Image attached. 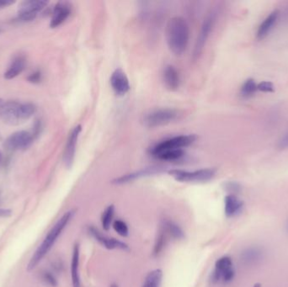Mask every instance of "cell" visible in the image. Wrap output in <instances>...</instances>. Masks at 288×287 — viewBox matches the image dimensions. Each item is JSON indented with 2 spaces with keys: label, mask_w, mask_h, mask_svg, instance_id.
I'll use <instances>...</instances> for the list:
<instances>
[{
  "label": "cell",
  "mask_w": 288,
  "mask_h": 287,
  "mask_svg": "<svg viewBox=\"0 0 288 287\" xmlns=\"http://www.w3.org/2000/svg\"><path fill=\"white\" fill-rule=\"evenodd\" d=\"M75 214V210H70L67 211L61 218L57 221L55 225L51 228V230L49 231L47 235L45 237L42 243L39 245L37 249L35 250L32 257L30 258L29 264L27 266V271L30 272L38 266L43 258L48 254L49 251L52 249L55 243L57 242V239L59 236L62 234V232L64 230L67 224L73 219Z\"/></svg>",
  "instance_id": "1"
},
{
  "label": "cell",
  "mask_w": 288,
  "mask_h": 287,
  "mask_svg": "<svg viewBox=\"0 0 288 287\" xmlns=\"http://www.w3.org/2000/svg\"><path fill=\"white\" fill-rule=\"evenodd\" d=\"M190 29L186 19L182 17H173L169 20L166 38L170 51L175 55H181L188 46Z\"/></svg>",
  "instance_id": "2"
},
{
  "label": "cell",
  "mask_w": 288,
  "mask_h": 287,
  "mask_svg": "<svg viewBox=\"0 0 288 287\" xmlns=\"http://www.w3.org/2000/svg\"><path fill=\"white\" fill-rule=\"evenodd\" d=\"M36 112V107L31 103H19L8 101L0 103V119L6 124L18 126L33 117Z\"/></svg>",
  "instance_id": "3"
},
{
  "label": "cell",
  "mask_w": 288,
  "mask_h": 287,
  "mask_svg": "<svg viewBox=\"0 0 288 287\" xmlns=\"http://www.w3.org/2000/svg\"><path fill=\"white\" fill-rule=\"evenodd\" d=\"M169 173L180 182H208L215 177L217 170L213 168H202L195 171L173 169L169 171Z\"/></svg>",
  "instance_id": "4"
},
{
  "label": "cell",
  "mask_w": 288,
  "mask_h": 287,
  "mask_svg": "<svg viewBox=\"0 0 288 287\" xmlns=\"http://www.w3.org/2000/svg\"><path fill=\"white\" fill-rule=\"evenodd\" d=\"M178 117V112L173 109H158L150 111L143 117V124L147 128H159L174 122Z\"/></svg>",
  "instance_id": "5"
},
{
  "label": "cell",
  "mask_w": 288,
  "mask_h": 287,
  "mask_svg": "<svg viewBox=\"0 0 288 287\" xmlns=\"http://www.w3.org/2000/svg\"><path fill=\"white\" fill-rule=\"evenodd\" d=\"M197 140V137L195 135H181L173 137L170 139H166L155 144L150 149V153L152 156L156 154L158 152L166 151V150H177L183 149L184 147L189 146Z\"/></svg>",
  "instance_id": "6"
},
{
  "label": "cell",
  "mask_w": 288,
  "mask_h": 287,
  "mask_svg": "<svg viewBox=\"0 0 288 287\" xmlns=\"http://www.w3.org/2000/svg\"><path fill=\"white\" fill-rule=\"evenodd\" d=\"M47 2L43 0H25L19 4L17 13L19 21L30 22L35 19L37 14L43 10L47 5Z\"/></svg>",
  "instance_id": "7"
},
{
  "label": "cell",
  "mask_w": 288,
  "mask_h": 287,
  "mask_svg": "<svg viewBox=\"0 0 288 287\" xmlns=\"http://www.w3.org/2000/svg\"><path fill=\"white\" fill-rule=\"evenodd\" d=\"M34 141L32 133L26 131H19L13 133L6 140V147L11 151H23L29 148Z\"/></svg>",
  "instance_id": "8"
},
{
  "label": "cell",
  "mask_w": 288,
  "mask_h": 287,
  "mask_svg": "<svg viewBox=\"0 0 288 287\" xmlns=\"http://www.w3.org/2000/svg\"><path fill=\"white\" fill-rule=\"evenodd\" d=\"M214 22H215V13H212V14H209L203 22L202 29H201L199 35L197 36V41L195 44L193 59L197 60L203 51L206 42L208 41V37L213 30Z\"/></svg>",
  "instance_id": "9"
},
{
  "label": "cell",
  "mask_w": 288,
  "mask_h": 287,
  "mask_svg": "<svg viewBox=\"0 0 288 287\" xmlns=\"http://www.w3.org/2000/svg\"><path fill=\"white\" fill-rule=\"evenodd\" d=\"M82 127L81 125L76 126L73 128L67 138V144L65 146L64 153H63V162L67 168H70L73 166L74 157H75L76 146L78 144V138L80 135Z\"/></svg>",
  "instance_id": "10"
},
{
  "label": "cell",
  "mask_w": 288,
  "mask_h": 287,
  "mask_svg": "<svg viewBox=\"0 0 288 287\" xmlns=\"http://www.w3.org/2000/svg\"><path fill=\"white\" fill-rule=\"evenodd\" d=\"M88 233L89 235H91L92 238H94L99 244H101L105 249L109 250H113V249H121L127 251L129 250V246L124 242L120 241L118 239L115 238H110L107 236L100 233V231L96 229L94 227H89L88 228Z\"/></svg>",
  "instance_id": "11"
},
{
  "label": "cell",
  "mask_w": 288,
  "mask_h": 287,
  "mask_svg": "<svg viewBox=\"0 0 288 287\" xmlns=\"http://www.w3.org/2000/svg\"><path fill=\"white\" fill-rule=\"evenodd\" d=\"M164 170V168L159 167V166H154V167H150V168H143L141 170L136 171L133 173H127L125 175L116 178L114 179L112 183L115 184H123L129 183V182L133 181L136 179H140L143 177L150 176V175H154L156 173H161Z\"/></svg>",
  "instance_id": "12"
},
{
  "label": "cell",
  "mask_w": 288,
  "mask_h": 287,
  "mask_svg": "<svg viewBox=\"0 0 288 287\" xmlns=\"http://www.w3.org/2000/svg\"><path fill=\"white\" fill-rule=\"evenodd\" d=\"M111 84L116 95H124L130 90L129 80L124 71L116 69L111 77Z\"/></svg>",
  "instance_id": "13"
},
{
  "label": "cell",
  "mask_w": 288,
  "mask_h": 287,
  "mask_svg": "<svg viewBox=\"0 0 288 287\" xmlns=\"http://www.w3.org/2000/svg\"><path fill=\"white\" fill-rule=\"evenodd\" d=\"M71 14V5L67 2H58L54 7L50 26L57 28L67 20Z\"/></svg>",
  "instance_id": "14"
},
{
  "label": "cell",
  "mask_w": 288,
  "mask_h": 287,
  "mask_svg": "<svg viewBox=\"0 0 288 287\" xmlns=\"http://www.w3.org/2000/svg\"><path fill=\"white\" fill-rule=\"evenodd\" d=\"M244 206V201L240 200L237 195L229 194L224 199V212L227 217H236L240 214Z\"/></svg>",
  "instance_id": "15"
},
{
  "label": "cell",
  "mask_w": 288,
  "mask_h": 287,
  "mask_svg": "<svg viewBox=\"0 0 288 287\" xmlns=\"http://www.w3.org/2000/svg\"><path fill=\"white\" fill-rule=\"evenodd\" d=\"M231 268H233V261L229 256H224L218 259L216 261L215 269L211 274V282L213 284L221 282L222 274Z\"/></svg>",
  "instance_id": "16"
},
{
  "label": "cell",
  "mask_w": 288,
  "mask_h": 287,
  "mask_svg": "<svg viewBox=\"0 0 288 287\" xmlns=\"http://www.w3.org/2000/svg\"><path fill=\"white\" fill-rule=\"evenodd\" d=\"M264 258V251L259 247H251L245 249L241 254V260L245 265H255Z\"/></svg>",
  "instance_id": "17"
},
{
  "label": "cell",
  "mask_w": 288,
  "mask_h": 287,
  "mask_svg": "<svg viewBox=\"0 0 288 287\" xmlns=\"http://www.w3.org/2000/svg\"><path fill=\"white\" fill-rule=\"evenodd\" d=\"M79 256H80L79 245L76 244L73 247L72 263H71V278L73 287H81L80 277H79Z\"/></svg>",
  "instance_id": "18"
},
{
  "label": "cell",
  "mask_w": 288,
  "mask_h": 287,
  "mask_svg": "<svg viewBox=\"0 0 288 287\" xmlns=\"http://www.w3.org/2000/svg\"><path fill=\"white\" fill-rule=\"evenodd\" d=\"M164 80L166 86L171 90H177L180 86V75L176 68L172 65L164 68Z\"/></svg>",
  "instance_id": "19"
},
{
  "label": "cell",
  "mask_w": 288,
  "mask_h": 287,
  "mask_svg": "<svg viewBox=\"0 0 288 287\" xmlns=\"http://www.w3.org/2000/svg\"><path fill=\"white\" fill-rule=\"evenodd\" d=\"M278 16H279V11L274 10L264 19V21L262 22L261 25L259 26L258 31H257L258 39L260 40L264 39L269 34L272 27L274 26V24L278 20Z\"/></svg>",
  "instance_id": "20"
},
{
  "label": "cell",
  "mask_w": 288,
  "mask_h": 287,
  "mask_svg": "<svg viewBox=\"0 0 288 287\" xmlns=\"http://www.w3.org/2000/svg\"><path fill=\"white\" fill-rule=\"evenodd\" d=\"M25 68V59L24 57L19 56L15 57L12 61L10 65L8 66V69L4 73V79H14L24 71Z\"/></svg>",
  "instance_id": "21"
},
{
  "label": "cell",
  "mask_w": 288,
  "mask_h": 287,
  "mask_svg": "<svg viewBox=\"0 0 288 287\" xmlns=\"http://www.w3.org/2000/svg\"><path fill=\"white\" fill-rule=\"evenodd\" d=\"M161 227L164 228V231L166 232L168 235L172 237L173 239L181 240V239H185V237H186L182 228L178 224H176L175 222H172L170 220L164 221L163 225Z\"/></svg>",
  "instance_id": "22"
},
{
  "label": "cell",
  "mask_w": 288,
  "mask_h": 287,
  "mask_svg": "<svg viewBox=\"0 0 288 287\" xmlns=\"http://www.w3.org/2000/svg\"><path fill=\"white\" fill-rule=\"evenodd\" d=\"M163 271L156 269L150 271L145 277L142 287H161Z\"/></svg>",
  "instance_id": "23"
},
{
  "label": "cell",
  "mask_w": 288,
  "mask_h": 287,
  "mask_svg": "<svg viewBox=\"0 0 288 287\" xmlns=\"http://www.w3.org/2000/svg\"><path fill=\"white\" fill-rule=\"evenodd\" d=\"M185 155L183 149H177V150H166L163 152H158L156 154L153 155V157L157 159L162 161H175L179 160Z\"/></svg>",
  "instance_id": "24"
},
{
  "label": "cell",
  "mask_w": 288,
  "mask_h": 287,
  "mask_svg": "<svg viewBox=\"0 0 288 287\" xmlns=\"http://www.w3.org/2000/svg\"><path fill=\"white\" fill-rule=\"evenodd\" d=\"M114 215H115V206L114 205H110L103 211L101 216V224L103 229L105 231L110 230L111 224L113 222Z\"/></svg>",
  "instance_id": "25"
},
{
  "label": "cell",
  "mask_w": 288,
  "mask_h": 287,
  "mask_svg": "<svg viewBox=\"0 0 288 287\" xmlns=\"http://www.w3.org/2000/svg\"><path fill=\"white\" fill-rule=\"evenodd\" d=\"M167 236V233L164 231V228L161 227L160 232H159L156 242H155V244H154V251H153V256L154 257H158L161 254L163 249L166 245Z\"/></svg>",
  "instance_id": "26"
},
{
  "label": "cell",
  "mask_w": 288,
  "mask_h": 287,
  "mask_svg": "<svg viewBox=\"0 0 288 287\" xmlns=\"http://www.w3.org/2000/svg\"><path fill=\"white\" fill-rule=\"evenodd\" d=\"M257 90L256 81L253 79H249L243 84L240 93L243 97L248 98L255 95Z\"/></svg>",
  "instance_id": "27"
},
{
  "label": "cell",
  "mask_w": 288,
  "mask_h": 287,
  "mask_svg": "<svg viewBox=\"0 0 288 287\" xmlns=\"http://www.w3.org/2000/svg\"><path fill=\"white\" fill-rule=\"evenodd\" d=\"M114 230L116 231V233H118L119 235L123 238H126L129 235V228L127 226V223L124 221L121 220H116L112 224Z\"/></svg>",
  "instance_id": "28"
},
{
  "label": "cell",
  "mask_w": 288,
  "mask_h": 287,
  "mask_svg": "<svg viewBox=\"0 0 288 287\" xmlns=\"http://www.w3.org/2000/svg\"><path fill=\"white\" fill-rule=\"evenodd\" d=\"M40 279L44 284L49 287H57V285H58L57 278L50 271L42 272L41 276H40Z\"/></svg>",
  "instance_id": "29"
},
{
  "label": "cell",
  "mask_w": 288,
  "mask_h": 287,
  "mask_svg": "<svg viewBox=\"0 0 288 287\" xmlns=\"http://www.w3.org/2000/svg\"><path fill=\"white\" fill-rule=\"evenodd\" d=\"M224 189L230 193V195H235L237 193H240L241 191V185L239 183L235 181L226 182L224 184Z\"/></svg>",
  "instance_id": "30"
},
{
  "label": "cell",
  "mask_w": 288,
  "mask_h": 287,
  "mask_svg": "<svg viewBox=\"0 0 288 287\" xmlns=\"http://www.w3.org/2000/svg\"><path fill=\"white\" fill-rule=\"evenodd\" d=\"M257 90L264 93H272L275 91V87L272 82L264 81L257 84Z\"/></svg>",
  "instance_id": "31"
},
{
  "label": "cell",
  "mask_w": 288,
  "mask_h": 287,
  "mask_svg": "<svg viewBox=\"0 0 288 287\" xmlns=\"http://www.w3.org/2000/svg\"><path fill=\"white\" fill-rule=\"evenodd\" d=\"M235 270H234V268L229 269V270L224 271V273L222 274L221 282L229 283V282H231L233 280L235 279Z\"/></svg>",
  "instance_id": "32"
},
{
  "label": "cell",
  "mask_w": 288,
  "mask_h": 287,
  "mask_svg": "<svg viewBox=\"0 0 288 287\" xmlns=\"http://www.w3.org/2000/svg\"><path fill=\"white\" fill-rule=\"evenodd\" d=\"M41 80V73L40 71H35L34 73H31L30 76L28 77V81L32 83V84H38Z\"/></svg>",
  "instance_id": "33"
},
{
  "label": "cell",
  "mask_w": 288,
  "mask_h": 287,
  "mask_svg": "<svg viewBox=\"0 0 288 287\" xmlns=\"http://www.w3.org/2000/svg\"><path fill=\"white\" fill-rule=\"evenodd\" d=\"M278 147L282 149V150L288 148V131L281 138L280 140L278 142Z\"/></svg>",
  "instance_id": "34"
},
{
  "label": "cell",
  "mask_w": 288,
  "mask_h": 287,
  "mask_svg": "<svg viewBox=\"0 0 288 287\" xmlns=\"http://www.w3.org/2000/svg\"><path fill=\"white\" fill-rule=\"evenodd\" d=\"M12 215L10 209L0 208V217H9Z\"/></svg>",
  "instance_id": "35"
},
{
  "label": "cell",
  "mask_w": 288,
  "mask_h": 287,
  "mask_svg": "<svg viewBox=\"0 0 288 287\" xmlns=\"http://www.w3.org/2000/svg\"><path fill=\"white\" fill-rule=\"evenodd\" d=\"M14 3H15L14 1H10V0H0V9L7 8V7L12 5Z\"/></svg>",
  "instance_id": "36"
},
{
  "label": "cell",
  "mask_w": 288,
  "mask_h": 287,
  "mask_svg": "<svg viewBox=\"0 0 288 287\" xmlns=\"http://www.w3.org/2000/svg\"><path fill=\"white\" fill-rule=\"evenodd\" d=\"M253 287H262V285L260 284V283H256Z\"/></svg>",
  "instance_id": "37"
},
{
  "label": "cell",
  "mask_w": 288,
  "mask_h": 287,
  "mask_svg": "<svg viewBox=\"0 0 288 287\" xmlns=\"http://www.w3.org/2000/svg\"><path fill=\"white\" fill-rule=\"evenodd\" d=\"M111 287H118V286L116 284H112L111 285Z\"/></svg>",
  "instance_id": "38"
}]
</instances>
